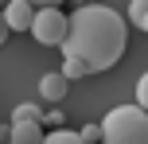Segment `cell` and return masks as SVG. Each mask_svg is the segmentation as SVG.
<instances>
[{"label":"cell","instance_id":"obj_4","mask_svg":"<svg viewBox=\"0 0 148 144\" xmlns=\"http://www.w3.org/2000/svg\"><path fill=\"white\" fill-rule=\"evenodd\" d=\"M4 20H8L12 31H27L31 20H35V4L31 0H8L4 4Z\"/></svg>","mask_w":148,"mask_h":144},{"label":"cell","instance_id":"obj_2","mask_svg":"<svg viewBox=\"0 0 148 144\" xmlns=\"http://www.w3.org/2000/svg\"><path fill=\"white\" fill-rule=\"evenodd\" d=\"M101 140H109V144H148V109L140 101L113 105L101 117Z\"/></svg>","mask_w":148,"mask_h":144},{"label":"cell","instance_id":"obj_11","mask_svg":"<svg viewBox=\"0 0 148 144\" xmlns=\"http://www.w3.org/2000/svg\"><path fill=\"white\" fill-rule=\"evenodd\" d=\"M78 136H82V144H94V140H101V125H86V129H78Z\"/></svg>","mask_w":148,"mask_h":144},{"label":"cell","instance_id":"obj_3","mask_svg":"<svg viewBox=\"0 0 148 144\" xmlns=\"http://www.w3.org/2000/svg\"><path fill=\"white\" fill-rule=\"evenodd\" d=\"M31 39L43 47H59L66 39V16H62L59 4H39L35 8V20H31Z\"/></svg>","mask_w":148,"mask_h":144},{"label":"cell","instance_id":"obj_14","mask_svg":"<svg viewBox=\"0 0 148 144\" xmlns=\"http://www.w3.org/2000/svg\"><path fill=\"white\" fill-rule=\"evenodd\" d=\"M43 121H47V125H62V113H59V109H51V113H47Z\"/></svg>","mask_w":148,"mask_h":144},{"label":"cell","instance_id":"obj_1","mask_svg":"<svg viewBox=\"0 0 148 144\" xmlns=\"http://www.w3.org/2000/svg\"><path fill=\"white\" fill-rule=\"evenodd\" d=\"M59 47L82 55L94 74L109 70L121 62V55L129 47V20L105 4H82L66 16V39Z\"/></svg>","mask_w":148,"mask_h":144},{"label":"cell","instance_id":"obj_5","mask_svg":"<svg viewBox=\"0 0 148 144\" xmlns=\"http://www.w3.org/2000/svg\"><path fill=\"white\" fill-rule=\"evenodd\" d=\"M66 86H70V78L62 74V70H51V74L39 78V98L51 101V105H59V101L66 98Z\"/></svg>","mask_w":148,"mask_h":144},{"label":"cell","instance_id":"obj_6","mask_svg":"<svg viewBox=\"0 0 148 144\" xmlns=\"http://www.w3.org/2000/svg\"><path fill=\"white\" fill-rule=\"evenodd\" d=\"M47 132H43V121H12L8 129V140L12 144H39Z\"/></svg>","mask_w":148,"mask_h":144},{"label":"cell","instance_id":"obj_15","mask_svg":"<svg viewBox=\"0 0 148 144\" xmlns=\"http://www.w3.org/2000/svg\"><path fill=\"white\" fill-rule=\"evenodd\" d=\"M140 31H144V35H148V16H144V20H140Z\"/></svg>","mask_w":148,"mask_h":144},{"label":"cell","instance_id":"obj_10","mask_svg":"<svg viewBox=\"0 0 148 144\" xmlns=\"http://www.w3.org/2000/svg\"><path fill=\"white\" fill-rule=\"evenodd\" d=\"M148 16V0H129V23L140 27V20Z\"/></svg>","mask_w":148,"mask_h":144},{"label":"cell","instance_id":"obj_16","mask_svg":"<svg viewBox=\"0 0 148 144\" xmlns=\"http://www.w3.org/2000/svg\"><path fill=\"white\" fill-rule=\"evenodd\" d=\"M31 4H59V0H31Z\"/></svg>","mask_w":148,"mask_h":144},{"label":"cell","instance_id":"obj_9","mask_svg":"<svg viewBox=\"0 0 148 144\" xmlns=\"http://www.w3.org/2000/svg\"><path fill=\"white\" fill-rule=\"evenodd\" d=\"M43 140H47V144H78L82 136H78L74 129H55V132H47Z\"/></svg>","mask_w":148,"mask_h":144},{"label":"cell","instance_id":"obj_7","mask_svg":"<svg viewBox=\"0 0 148 144\" xmlns=\"http://www.w3.org/2000/svg\"><path fill=\"white\" fill-rule=\"evenodd\" d=\"M62 74L70 78H86V74H94V70H90V62L82 59V55H74V51H62Z\"/></svg>","mask_w":148,"mask_h":144},{"label":"cell","instance_id":"obj_8","mask_svg":"<svg viewBox=\"0 0 148 144\" xmlns=\"http://www.w3.org/2000/svg\"><path fill=\"white\" fill-rule=\"evenodd\" d=\"M12 121H43V109H39L35 101H23V105H16Z\"/></svg>","mask_w":148,"mask_h":144},{"label":"cell","instance_id":"obj_13","mask_svg":"<svg viewBox=\"0 0 148 144\" xmlns=\"http://www.w3.org/2000/svg\"><path fill=\"white\" fill-rule=\"evenodd\" d=\"M8 31H12V27H8V20H4V12H0V47H4V39H8Z\"/></svg>","mask_w":148,"mask_h":144},{"label":"cell","instance_id":"obj_12","mask_svg":"<svg viewBox=\"0 0 148 144\" xmlns=\"http://www.w3.org/2000/svg\"><path fill=\"white\" fill-rule=\"evenodd\" d=\"M136 101L148 109V74H140V82H136Z\"/></svg>","mask_w":148,"mask_h":144}]
</instances>
